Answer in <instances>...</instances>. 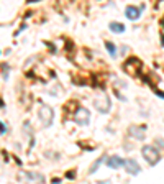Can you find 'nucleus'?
<instances>
[{
	"instance_id": "14",
	"label": "nucleus",
	"mask_w": 164,
	"mask_h": 184,
	"mask_svg": "<svg viewBox=\"0 0 164 184\" xmlns=\"http://www.w3.org/2000/svg\"><path fill=\"white\" fill-rule=\"evenodd\" d=\"M156 143H159V146L164 148V140H163V138H156Z\"/></svg>"
},
{
	"instance_id": "5",
	"label": "nucleus",
	"mask_w": 164,
	"mask_h": 184,
	"mask_svg": "<svg viewBox=\"0 0 164 184\" xmlns=\"http://www.w3.org/2000/svg\"><path fill=\"white\" fill-rule=\"evenodd\" d=\"M74 120H76V123H79L81 127L89 125V122H90V112L86 109V107H79L77 112H76V115H74Z\"/></svg>"
},
{
	"instance_id": "9",
	"label": "nucleus",
	"mask_w": 164,
	"mask_h": 184,
	"mask_svg": "<svg viewBox=\"0 0 164 184\" xmlns=\"http://www.w3.org/2000/svg\"><path fill=\"white\" fill-rule=\"evenodd\" d=\"M105 164L110 169H118V168L125 166V159H122L120 156H108V158L105 159Z\"/></svg>"
},
{
	"instance_id": "13",
	"label": "nucleus",
	"mask_w": 164,
	"mask_h": 184,
	"mask_svg": "<svg viewBox=\"0 0 164 184\" xmlns=\"http://www.w3.org/2000/svg\"><path fill=\"white\" fill-rule=\"evenodd\" d=\"M5 133H7V127L0 122V135H5Z\"/></svg>"
},
{
	"instance_id": "1",
	"label": "nucleus",
	"mask_w": 164,
	"mask_h": 184,
	"mask_svg": "<svg viewBox=\"0 0 164 184\" xmlns=\"http://www.w3.org/2000/svg\"><path fill=\"white\" fill-rule=\"evenodd\" d=\"M38 118H40V123H41L43 128L51 127V125H53V118H54L53 109H51L48 104H41L40 110H38Z\"/></svg>"
},
{
	"instance_id": "8",
	"label": "nucleus",
	"mask_w": 164,
	"mask_h": 184,
	"mask_svg": "<svg viewBox=\"0 0 164 184\" xmlns=\"http://www.w3.org/2000/svg\"><path fill=\"white\" fill-rule=\"evenodd\" d=\"M128 133L131 137H135L136 140H144V135H146V127L144 125H131L128 128Z\"/></svg>"
},
{
	"instance_id": "4",
	"label": "nucleus",
	"mask_w": 164,
	"mask_h": 184,
	"mask_svg": "<svg viewBox=\"0 0 164 184\" xmlns=\"http://www.w3.org/2000/svg\"><path fill=\"white\" fill-rule=\"evenodd\" d=\"M94 107L98 110L100 113H108L112 109V104H110V99L105 96V94H102L100 97H97L94 100Z\"/></svg>"
},
{
	"instance_id": "10",
	"label": "nucleus",
	"mask_w": 164,
	"mask_h": 184,
	"mask_svg": "<svg viewBox=\"0 0 164 184\" xmlns=\"http://www.w3.org/2000/svg\"><path fill=\"white\" fill-rule=\"evenodd\" d=\"M108 28H110V31H113V33H117V35L125 31V25L120 23V21H110V23H108Z\"/></svg>"
},
{
	"instance_id": "11",
	"label": "nucleus",
	"mask_w": 164,
	"mask_h": 184,
	"mask_svg": "<svg viewBox=\"0 0 164 184\" xmlns=\"http://www.w3.org/2000/svg\"><path fill=\"white\" fill-rule=\"evenodd\" d=\"M105 48L107 51H108V54H110V58H117V46L113 45L112 41H105Z\"/></svg>"
},
{
	"instance_id": "7",
	"label": "nucleus",
	"mask_w": 164,
	"mask_h": 184,
	"mask_svg": "<svg viewBox=\"0 0 164 184\" xmlns=\"http://www.w3.org/2000/svg\"><path fill=\"white\" fill-rule=\"evenodd\" d=\"M125 169H127V173L128 174H131V176H136V174H139L141 173V168H139V164L136 163L135 159H131V158H128V159H125Z\"/></svg>"
},
{
	"instance_id": "15",
	"label": "nucleus",
	"mask_w": 164,
	"mask_h": 184,
	"mask_svg": "<svg viewBox=\"0 0 164 184\" xmlns=\"http://www.w3.org/2000/svg\"><path fill=\"white\" fill-rule=\"evenodd\" d=\"M115 96L118 97L120 100H127V99H125V97H123V96H122V94H120V92H118V91H115Z\"/></svg>"
},
{
	"instance_id": "2",
	"label": "nucleus",
	"mask_w": 164,
	"mask_h": 184,
	"mask_svg": "<svg viewBox=\"0 0 164 184\" xmlns=\"http://www.w3.org/2000/svg\"><path fill=\"white\" fill-rule=\"evenodd\" d=\"M141 155H143V158L146 159V163L149 164V166H154V164H158V161L161 159L159 151L156 150L154 146H151V145H146V146L141 148Z\"/></svg>"
},
{
	"instance_id": "6",
	"label": "nucleus",
	"mask_w": 164,
	"mask_h": 184,
	"mask_svg": "<svg viewBox=\"0 0 164 184\" xmlns=\"http://www.w3.org/2000/svg\"><path fill=\"white\" fill-rule=\"evenodd\" d=\"M143 10H144V5H141V7H133V5H130V7L125 8V17H127L128 20H131V21H136L139 17H141Z\"/></svg>"
},
{
	"instance_id": "12",
	"label": "nucleus",
	"mask_w": 164,
	"mask_h": 184,
	"mask_svg": "<svg viewBox=\"0 0 164 184\" xmlns=\"http://www.w3.org/2000/svg\"><path fill=\"white\" fill-rule=\"evenodd\" d=\"M103 161H105V155H103V156H100V158H98L97 161H95V163L92 164V166H90V169H89V174H94V173L98 169V166H100V164H102Z\"/></svg>"
},
{
	"instance_id": "3",
	"label": "nucleus",
	"mask_w": 164,
	"mask_h": 184,
	"mask_svg": "<svg viewBox=\"0 0 164 184\" xmlns=\"http://www.w3.org/2000/svg\"><path fill=\"white\" fill-rule=\"evenodd\" d=\"M16 179L20 181V183H45V176L40 174V173H25V171H20L18 176H16Z\"/></svg>"
}]
</instances>
